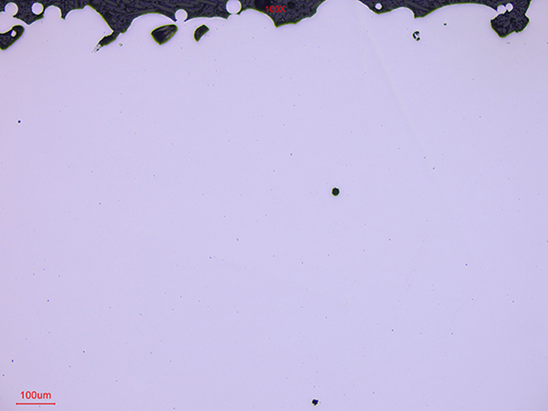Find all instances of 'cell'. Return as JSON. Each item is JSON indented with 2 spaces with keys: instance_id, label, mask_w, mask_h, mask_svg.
Wrapping results in <instances>:
<instances>
[{
  "instance_id": "1",
  "label": "cell",
  "mask_w": 548,
  "mask_h": 411,
  "mask_svg": "<svg viewBox=\"0 0 548 411\" xmlns=\"http://www.w3.org/2000/svg\"><path fill=\"white\" fill-rule=\"evenodd\" d=\"M176 30H177V27L175 25L165 26V27L156 28L152 32V36H153L154 40L157 41L158 44L162 45L163 43H165L166 41L170 40L171 37L175 34Z\"/></svg>"
}]
</instances>
